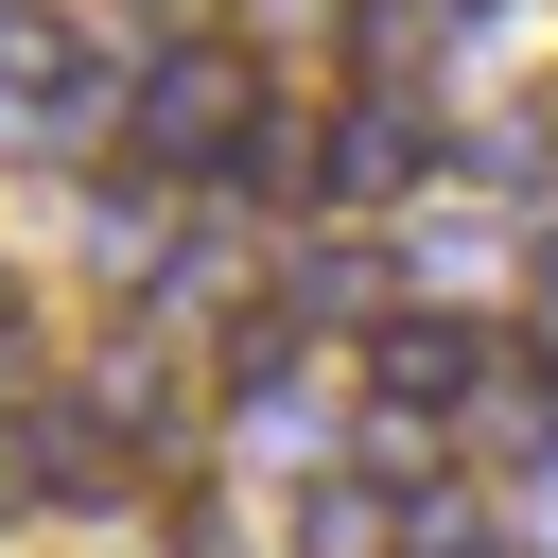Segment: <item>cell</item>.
Returning a JSON list of instances; mask_svg holds the SVG:
<instances>
[{
  "instance_id": "obj_1",
  "label": "cell",
  "mask_w": 558,
  "mask_h": 558,
  "mask_svg": "<svg viewBox=\"0 0 558 558\" xmlns=\"http://www.w3.org/2000/svg\"><path fill=\"white\" fill-rule=\"evenodd\" d=\"M314 140H331V157H314V192H349V209H384V192H418V174H436V105H418V87H366V105H331Z\"/></svg>"
},
{
  "instance_id": "obj_7",
  "label": "cell",
  "mask_w": 558,
  "mask_h": 558,
  "mask_svg": "<svg viewBox=\"0 0 558 558\" xmlns=\"http://www.w3.org/2000/svg\"><path fill=\"white\" fill-rule=\"evenodd\" d=\"M453 17H471V0H453Z\"/></svg>"
},
{
  "instance_id": "obj_2",
  "label": "cell",
  "mask_w": 558,
  "mask_h": 558,
  "mask_svg": "<svg viewBox=\"0 0 558 558\" xmlns=\"http://www.w3.org/2000/svg\"><path fill=\"white\" fill-rule=\"evenodd\" d=\"M471 384H488V331H471V314H384V331H366V401H384V418H453Z\"/></svg>"
},
{
  "instance_id": "obj_3",
  "label": "cell",
  "mask_w": 558,
  "mask_h": 558,
  "mask_svg": "<svg viewBox=\"0 0 558 558\" xmlns=\"http://www.w3.org/2000/svg\"><path fill=\"white\" fill-rule=\"evenodd\" d=\"M0 87H17V105H87V35H70L52 0H0Z\"/></svg>"
},
{
  "instance_id": "obj_6",
  "label": "cell",
  "mask_w": 558,
  "mask_h": 558,
  "mask_svg": "<svg viewBox=\"0 0 558 558\" xmlns=\"http://www.w3.org/2000/svg\"><path fill=\"white\" fill-rule=\"evenodd\" d=\"M157 17H192V0H157Z\"/></svg>"
},
{
  "instance_id": "obj_5",
  "label": "cell",
  "mask_w": 558,
  "mask_h": 558,
  "mask_svg": "<svg viewBox=\"0 0 558 558\" xmlns=\"http://www.w3.org/2000/svg\"><path fill=\"white\" fill-rule=\"evenodd\" d=\"M0 349H17V279H0Z\"/></svg>"
},
{
  "instance_id": "obj_4",
  "label": "cell",
  "mask_w": 558,
  "mask_h": 558,
  "mask_svg": "<svg viewBox=\"0 0 558 558\" xmlns=\"http://www.w3.org/2000/svg\"><path fill=\"white\" fill-rule=\"evenodd\" d=\"M296 541H314V558H366V541H384V488H314V523H296Z\"/></svg>"
}]
</instances>
